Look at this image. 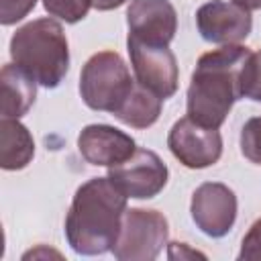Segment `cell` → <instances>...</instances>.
I'll list each match as a JSON object with an SVG mask.
<instances>
[{
  "label": "cell",
  "instance_id": "obj_8",
  "mask_svg": "<svg viewBox=\"0 0 261 261\" xmlns=\"http://www.w3.org/2000/svg\"><path fill=\"white\" fill-rule=\"evenodd\" d=\"M167 147L181 165L190 169H204L220 159L222 137L218 128L202 126L190 116H184L171 126Z\"/></svg>",
  "mask_w": 261,
  "mask_h": 261
},
{
  "label": "cell",
  "instance_id": "obj_6",
  "mask_svg": "<svg viewBox=\"0 0 261 261\" xmlns=\"http://www.w3.org/2000/svg\"><path fill=\"white\" fill-rule=\"evenodd\" d=\"M126 47L130 55V65L135 80L149 88L159 98L167 100L177 92V61L169 45H151L135 37H126Z\"/></svg>",
  "mask_w": 261,
  "mask_h": 261
},
{
  "label": "cell",
  "instance_id": "obj_4",
  "mask_svg": "<svg viewBox=\"0 0 261 261\" xmlns=\"http://www.w3.org/2000/svg\"><path fill=\"white\" fill-rule=\"evenodd\" d=\"M135 80L116 51H100L92 55L80 73V94L88 108L114 114L128 92L133 90Z\"/></svg>",
  "mask_w": 261,
  "mask_h": 261
},
{
  "label": "cell",
  "instance_id": "obj_14",
  "mask_svg": "<svg viewBox=\"0 0 261 261\" xmlns=\"http://www.w3.org/2000/svg\"><path fill=\"white\" fill-rule=\"evenodd\" d=\"M35 155V141L18 118H2L0 122V165L6 171L24 169Z\"/></svg>",
  "mask_w": 261,
  "mask_h": 261
},
{
  "label": "cell",
  "instance_id": "obj_11",
  "mask_svg": "<svg viewBox=\"0 0 261 261\" xmlns=\"http://www.w3.org/2000/svg\"><path fill=\"white\" fill-rule=\"evenodd\" d=\"M126 22L130 37L151 45H169L177 31V14L169 0H133Z\"/></svg>",
  "mask_w": 261,
  "mask_h": 261
},
{
  "label": "cell",
  "instance_id": "obj_17",
  "mask_svg": "<svg viewBox=\"0 0 261 261\" xmlns=\"http://www.w3.org/2000/svg\"><path fill=\"white\" fill-rule=\"evenodd\" d=\"M43 6L51 16L75 24L88 14L92 0H43Z\"/></svg>",
  "mask_w": 261,
  "mask_h": 261
},
{
  "label": "cell",
  "instance_id": "obj_20",
  "mask_svg": "<svg viewBox=\"0 0 261 261\" xmlns=\"http://www.w3.org/2000/svg\"><path fill=\"white\" fill-rule=\"evenodd\" d=\"M239 259H247V261H257L261 259V218H257L249 232L245 234L243 239V245H241V253H239Z\"/></svg>",
  "mask_w": 261,
  "mask_h": 261
},
{
  "label": "cell",
  "instance_id": "obj_13",
  "mask_svg": "<svg viewBox=\"0 0 261 261\" xmlns=\"http://www.w3.org/2000/svg\"><path fill=\"white\" fill-rule=\"evenodd\" d=\"M2 118L24 116L37 98V82L16 63H6L0 71Z\"/></svg>",
  "mask_w": 261,
  "mask_h": 261
},
{
  "label": "cell",
  "instance_id": "obj_1",
  "mask_svg": "<svg viewBox=\"0 0 261 261\" xmlns=\"http://www.w3.org/2000/svg\"><path fill=\"white\" fill-rule=\"evenodd\" d=\"M126 196L106 177H92L82 184L65 216V239L77 255H104L112 251Z\"/></svg>",
  "mask_w": 261,
  "mask_h": 261
},
{
  "label": "cell",
  "instance_id": "obj_18",
  "mask_svg": "<svg viewBox=\"0 0 261 261\" xmlns=\"http://www.w3.org/2000/svg\"><path fill=\"white\" fill-rule=\"evenodd\" d=\"M241 153L251 163L261 165V116H253L245 122L241 130Z\"/></svg>",
  "mask_w": 261,
  "mask_h": 261
},
{
  "label": "cell",
  "instance_id": "obj_10",
  "mask_svg": "<svg viewBox=\"0 0 261 261\" xmlns=\"http://www.w3.org/2000/svg\"><path fill=\"white\" fill-rule=\"evenodd\" d=\"M196 27L204 41L214 45H237L245 41L253 29L251 10L226 2L212 0L198 8Z\"/></svg>",
  "mask_w": 261,
  "mask_h": 261
},
{
  "label": "cell",
  "instance_id": "obj_22",
  "mask_svg": "<svg viewBox=\"0 0 261 261\" xmlns=\"http://www.w3.org/2000/svg\"><path fill=\"white\" fill-rule=\"evenodd\" d=\"M234 4H239V6H243V8H247V10H257V8H261V0H232Z\"/></svg>",
  "mask_w": 261,
  "mask_h": 261
},
{
  "label": "cell",
  "instance_id": "obj_19",
  "mask_svg": "<svg viewBox=\"0 0 261 261\" xmlns=\"http://www.w3.org/2000/svg\"><path fill=\"white\" fill-rule=\"evenodd\" d=\"M37 0H0V22L4 27L22 20L33 8Z\"/></svg>",
  "mask_w": 261,
  "mask_h": 261
},
{
  "label": "cell",
  "instance_id": "obj_16",
  "mask_svg": "<svg viewBox=\"0 0 261 261\" xmlns=\"http://www.w3.org/2000/svg\"><path fill=\"white\" fill-rule=\"evenodd\" d=\"M241 92L243 98L261 102V49L251 51L241 71Z\"/></svg>",
  "mask_w": 261,
  "mask_h": 261
},
{
  "label": "cell",
  "instance_id": "obj_9",
  "mask_svg": "<svg viewBox=\"0 0 261 261\" xmlns=\"http://www.w3.org/2000/svg\"><path fill=\"white\" fill-rule=\"evenodd\" d=\"M190 212L192 220L204 234L220 239L237 220V196L224 184L206 181L192 194Z\"/></svg>",
  "mask_w": 261,
  "mask_h": 261
},
{
  "label": "cell",
  "instance_id": "obj_7",
  "mask_svg": "<svg viewBox=\"0 0 261 261\" xmlns=\"http://www.w3.org/2000/svg\"><path fill=\"white\" fill-rule=\"evenodd\" d=\"M108 177L126 198L149 200L165 188L169 171L155 151L137 147L126 161L108 167Z\"/></svg>",
  "mask_w": 261,
  "mask_h": 261
},
{
  "label": "cell",
  "instance_id": "obj_12",
  "mask_svg": "<svg viewBox=\"0 0 261 261\" xmlns=\"http://www.w3.org/2000/svg\"><path fill=\"white\" fill-rule=\"evenodd\" d=\"M77 149L88 163L112 167L126 161L135 153L137 143L130 135L110 124H88L77 137Z\"/></svg>",
  "mask_w": 261,
  "mask_h": 261
},
{
  "label": "cell",
  "instance_id": "obj_3",
  "mask_svg": "<svg viewBox=\"0 0 261 261\" xmlns=\"http://www.w3.org/2000/svg\"><path fill=\"white\" fill-rule=\"evenodd\" d=\"M10 57L39 86L57 88L69 69V47L63 27L53 18H37L10 39Z\"/></svg>",
  "mask_w": 261,
  "mask_h": 261
},
{
  "label": "cell",
  "instance_id": "obj_5",
  "mask_svg": "<svg viewBox=\"0 0 261 261\" xmlns=\"http://www.w3.org/2000/svg\"><path fill=\"white\" fill-rule=\"evenodd\" d=\"M169 226L161 212L126 208L112 255L118 261H153L167 245Z\"/></svg>",
  "mask_w": 261,
  "mask_h": 261
},
{
  "label": "cell",
  "instance_id": "obj_2",
  "mask_svg": "<svg viewBox=\"0 0 261 261\" xmlns=\"http://www.w3.org/2000/svg\"><path fill=\"white\" fill-rule=\"evenodd\" d=\"M251 55L249 47L222 45L204 53L192 73L188 88V116L202 126L218 128L232 104L243 98L241 71Z\"/></svg>",
  "mask_w": 261,
  "mask_h": 261
},
{
  "label": "cell",
  "instance_id": "obj_15",
  "mask_svg": "<svg viewBox=\"0 0 261 261\" xmlns=\"http://www.w3.org/2000/svg\"><path fill=\"white\" fill-rule=\"evenodd\" d=\"M161 102L163 98H159L157 94H153L149 88L141 86L135 80L133 90L128 92V96L112 116H116L122 124H128L133 128H147L157 122L161 114Z\"/></svg>",
  "mask_w": 261,
  "mask_h": 261
},
{
  "label": "cell",
  "instance_id": "obj_21",
  "mask_svg": "<svg viewBox=\"0 0 261 261\" xmlns=\"http://www.w3.org/2000/svg\"><path fill=\"white\" fill-rule=\"evenodd\" d=\"M126 0H92V6L96 10H112V8H118L122 6Z\"/></svg>",
  "mask_w": 261,
  "mask_h": 261
}]
</instances>
